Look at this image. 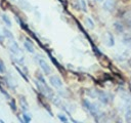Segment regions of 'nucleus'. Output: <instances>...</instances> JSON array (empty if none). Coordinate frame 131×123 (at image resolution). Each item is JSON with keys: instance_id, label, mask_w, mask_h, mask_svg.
Returning <instances> with one entry per match:
<instances>
[{"instance_id": "2", "label": "nucleus", "mask_w": 131, "mask_h": 123, "mask_svg": "<svg viewBox=\"0 0 131 123\" xmlns=\"http://www.w3.org/2000/svg\"><path fill=\"white\" fill-rule=\"evenodd\" d=\"M49 82H50V84H51L53 87H55V88H59V87L62 86V81H61V79H60L58 76H56V75L50 76V77H49Z\"/></svg>"}, {"instance_id": "17", "label": "nucleus", "mask_w": 131, "mask_h": 123, "mask_svg": "<svg viewBox=\"0 0 131 123\" xmlns=\"http://www.w3.org/2000/svg\"><path fill=\"white\" fill-rule=\"evenodd\" d=\"M9 106H10V108H11V110H12L13 112L16 111V105H15L14 99H10V100H9Z\"/></svg>"}, {"instance_id": "14", "label": "nucleus", "mask_w": 131, "mask_h": 123, "mask_svg": "<svg viewBox=\"0 0 131 123\" xmlns=\"http://www.w3.org/2000/svg\"><path fill=\"white\" fill-rule=\"evenodd\" d=\"M114 27H115V29H116L117 32H119V33H123V31H124V27H123L121 24H119V23H115Z\"/></svg>"}, {"instance_id": "21", "label": "nucleus", "mask_w": 131, "mask_h": 123, "mask_svg": "<svg viewBox=\"0 0 131 123\" xmlns=\"http://www.w3.org/2000/svg\"><path fill=\"white\" fill-rule=\"evenodd\" d=\"M52 100H53V104L54 105H56V106H60V104H61V100H60V98L59 97H52Z\"/></svg>"}, {"instance_id": "3", "label": "nucleus", "mask_w": 131, "mask_h": 123, "mask_svg": "<svg viewBox=\"0 0 131 123\" xmlns=\"http://www.w3.org/2000/svg\"><path fill=\"white\" fill-rule=\"evenodd\" d=\"M38 63H39L40 68L43 70V72H44L46 75H49V74H50V72H51V69H50L49 65L46 63V60H45V59H43V58H39Z\"/></svg>"}, {"instance_id": "27", "label": "nucleus", "mask_w": 131, "mask_h": 123, "mask_svg": "<svg viewBox=\"0 0 131 123\" xmlns=\"http://www.w3.org/2000/svg\"><path fill=\"white\" fill-rule=\"evenodd\" d=\"M96 1H98V2H101V1H103V0H96Z\"/></svg>"}, {"instance_id": "7", "label": "nucleus", "mask_w": 131, "mask_h": 123, "mask_svg": "<svg viewBox=\"0 0 131 123\" xmlns=\"http://www.w3.org/2000/svg\"><path fill=\"white\" fill-rule=\"evenodd\" d=\"M105 37H106V41H105V44L107 45V46H114V44H115V39H114V36L112 35V33H110V32H107L106 33V35H105Z\"/></svg>"}, {"instance_id": "26", "label": "nucleus", "mask_w": 131, "mask_h": 123, "mask_svg": "<svg viewBox=\"0 0 131 123\" xmlns=\"http://www.w3.org/2000/svg\"><path fill=\"white\" fill-rule=\"evenodd\" d=\"M3 40H4V37L2 35H0V43H3Z\"/></svg>"}, {"instance_id": "24", "label": "nucleus", "mask_w": 131, "mask_h": 123, "mask_svg": "<svg viewBox=\"0 0 131 123\" xmlns=\"http://www.w3.org/2000/svg\"><path fill=\"white\" fill-rule=\"evenodd\" d=\"M80 5H81L83 11H86V10H87V8H86V3H85L84 0H80Z\"/></svg>"}, {"instance_id": "4", "label": "nucleus", "mask_w": 131, "mask_h": 123, "mask_svg": "<svg viewBox=\"0 0 131 123\" xmlns=\"http://www.w3.org/2000/svg\"><path fill=\"white\" fill-rule=\"evenodd\" d=\"M102 7L105 11H113L115 8V0H104Z\"/></svg>"}, {"instance_id": "15", "label": "nucleus", "mask_w": 131, "mask_h": 123, "mask_svg": "<svg viewBox=\"0 0 131 123\" xmlns=\"http://www.w3.org/2000/svg\"><path fill=\"white\" fill-rule=\"evenodd\" d=\"M37 79H38V81H40L42 84H47V83H46V80H45V78H44V76H43L42 74L38 73V74H37Z\"/></svg>"}, {"instance_id": "22", "label": "nucleus", "mask_w": 131, "mask_h": 123, "mask_svg": "<svg viewBox=\"0 0 131 123\" xmlns=\"http://www.w3.org/2000/svg\"><path fill=\"white\" fill-rule=\"evenodd\" d=\"M0 91L3 93V95H4L6 98H9V94H8V92H6V90L2 87V85H1V84H0Z\"/></svg>"}, {"instance_id": "13", "label": "nucleus", "mask_w": 131, "mask_h": 123, "mask_svg": "<svg viewBox=\"0 0 131 123\" xmlns=\"http://www.w3.org/2000/svg\"><path fill=\"white\" fill-rule=\"evenodd\" d=\"M2 19H3V22L6 24V26H8L9 28L12 26V25H11V20L9 19V17H8V16H7L5 13H4V14H2Z\"/></svg>"}, {"instance_id": "16", "label": "nucleus", "mask_w": 131, "mask_h": 123, "mask_svg": "<svg viewBox=\"0 0 131 123\" xmlns=\"http://www.w3.org/2000/svg\"><path fill=\"white\" fill-rule=\"evenodd\" d=\"M123 41H124L125 44L131 45V36H130V35H126V36L123 38Z\"/></svg>"}, {"instance_id": "12", "label": "nucleus", "mask_w": 131, "mask_h": 123, "mask_svg": "<svg viewBox=\"0 0 131 123\" xmlns=\"http://www.w3.org/2000/svg\"><path fill=\"white\" fill-rule=\"evenodd\" d=\"M85 24H86V26H87L89 29H93V28H94V22H93L90 17H86V18H85Z\"/></svg>"}, {"instance_id": "10", "label": "nucleus", "mask_w": 131, "mask_h": 123, "mask_svg": "<svg viewBox=\"0 0 131 123\" xmlns=\"http://www.w3.org/2000/svg\"><path fill=\"white\" fill-rule=\"evenodd\" d=\"M19 2V5L24 8V9H27V10H31V5L27 2V0H18Z\"/></svg>"}, {"instance_id": "6", "label": "nucleus", "mask_w": 131, "mask_h": 123, "mask_svg": "<svg viewBox=\"0 0 131 123\" xmlns=\"http://www.w3.org/2000/svg\"><path fill=\"white\" fill-rule=\"evenodd\" d=\"M96 94H97V96H98V98H99V100H100L101 102H103V104H107V102H108L110 98H108L107 93H105V92H103V91H97Z\"/></svg>"}, {"instance_id": "5", "label": "nucleus", "mask_w": 131, "mask_h": 123, "mask_svg": "<svg viewBox=\"0 0 131 123\" xmlns=\"http://www.w3.org/2000/svg\"><path fill=\"white\" fill-rule=\"evenodd\" d=\"M9 50H10L13 54H18V53L20 52V49H19L17 43H16L14 40H11V43H10V45H9Z\"/></svg>"}, {"instance_id": "20", "label": "nucleus", "mask_w": 131, "mask_h": 123, "mask_svg": "<svg viewBox=\"0 0 131 123\" xmlns=\"http://www.w3.org/2000/svg\"><path fill=\"white\" fill-rule=\"evenodd\" d=\"M15 69H16V70L18 71V73L20 74V76H21V77H23V78H24V79H25V80H26V81L28 82V81H29V80H28V77H27V76H26V75H25V74L23 73V71H21V70H20V69H19L18 67H16V66H15Z\"/></svg>"}, {"instance_id": "23", "label": "nucleus", "mask_w": 131, "mask_h": 123, "mask_svg": "<svg viewBox=\"0 0 131 123\" xmlns=\"http://www.w3.org/2000/svg\"><path fill=\"white\" fill-rule=\"evenodd\" d=\"M57 117H58V119H59L60 121H62V122H68V118H67L64 115H62V114H59Z\"/></svg>"}, {"instance_id": "1", "label": "nucleus", "mask_w": 131, "mask_h": 123, "mask_svg": "<svg viewBox=\"0 0 131 123\" xmlns=\"http://www.w3.org/2000/svg\"><path fill=\"white\" fill-rule=\"evenodd\" d=\"M83 106H84V108H85L93 117H96V116L98 115V113H99L98 108H97L94 104L90 102L88 99H84V100H83Z\"/></svg>"}, {"instance_id": "25", "label": "nucleus", "mask_w": 131, "mask_h": 123, "mask_svg": "<svg viewBox=\"0 0 131 123\" xmlns=\"http://www.w3.org/2000/svg\"><path fill=\"white\" fill-rule=\"evenodd\" d=\"M126 120L131 121V109H128V111L126 113Z\"/></svg>"}, {"instance_id": "11", "label": "nucleus", "mask_w": 131, "mask_h": 123, "mask_svg": "<svg viewBox=\"0 0 131 123\" xmlns=\"http://www.w3.org/2000/svg\"><path fill=\"white\" fill-rule=\"evenodd\" d=\"M3 34L6 38H8L9 40H13V34L8 30V29H3Z\"/></svg>"}, {"instance_id": "9", "label": "nucleus", "mask_w": 131, "mask_h": 123, "mask_svg": "<svg viewBox=\"0 0 131 123\" xmlns=\"http://www.w3.org/2000/svg\"><path fill=\"white\" fill-rule=\"evenodd\" d=\"M19 101H20V107H21L23 111H24V112H27V111H28V102H27L26 98H25L24 96H20Z\"/></svg>"}, {"instance_id": "19", "label": "nucleus", "mask_w": 131, "mask_h": 123, "mask_svg": "<svg viewBox=\"0 0 131 123\" xmlns=\"http://www.w3.org/2000/svg\"><path fill=\"white\" fill-rule=\"evenodd\" d=\"M5 72H6V68H5V66H4V63H3L2 59H0V73L3 74V73H5Z\"/></svg>"}, {"instance_id": "18", "label": "nucleus", "mask_w": 131, "mask_h": 123, "mask_svg": "<svg viewBox=\"0 0 131 123\" xmlns=\"http://www.w3.org/2000/svg\"><path fill=\"white\" fill-rule=\"evenodd\" d=\"M23 118H24V121H25L26 123H28V122L31 121V116H30L29 114H27L26 112H24V114H23Z\"/></svg>"}, {"instance_id": "8", "label": "nucleus", "mask_w": 131, "mask_h": 123, "mask_svg": "<svg viewBox=\"0 0 131 123\" xmlns=\"http://www.w3.org/2000/svg\"><path fill=\"white\" fill-rule=\"evenodd\" d=\"M24 47L27 49V51H29L30 53H34L35 49H34V46L32 44V42H30V40H27L24 42Z\"/></svg>"}]
</instances>
